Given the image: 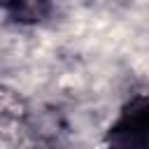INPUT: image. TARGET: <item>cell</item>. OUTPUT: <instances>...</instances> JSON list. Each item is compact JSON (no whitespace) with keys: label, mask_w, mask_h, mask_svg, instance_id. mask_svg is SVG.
Wrapping results in <instances>:
<instances>
[{"label":"cell","mask_w":149,"mask_h":149,"mask_svg":"<svg viewBox=\"0 0 149 149\" xmlns=\"http://www.w3.org/2000/svg\"><path fill=\"white\" fill-rule=\"evenodd\" d=\"M147 128H149L147 95L137 93L135 98H130L123 105L116 121L109 126V130L105 135V144H107V149H147L149 147Z\"/></svg>","instance_id":"cell-1"},{"label":"cell","mask_w":149,"mask_h":149,"mask_svg":"<svg viewBox=\"0 0 149 149\" xmlns=\"http://www.w3.org/2000/svg\"><path fill=\"white\" fill-rule=\"evenodd\" d=\"M51 0H0V9H5L12 21L23 26H35L51 14Z\"/></svg>","instance_id":"cell-2"}]
</instances>
